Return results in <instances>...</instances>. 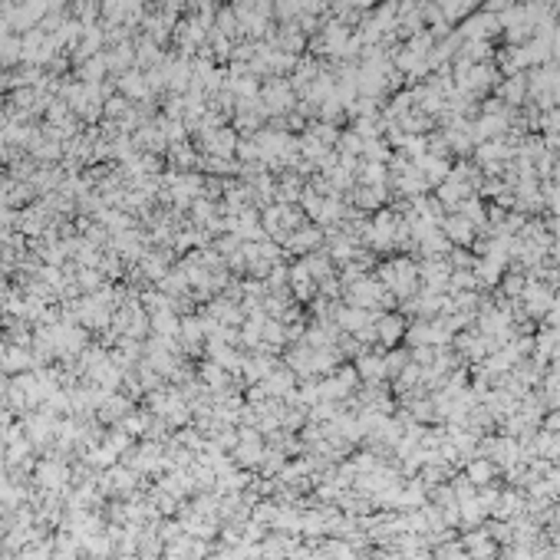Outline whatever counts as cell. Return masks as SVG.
<instances>
[{
    "label": "cell",
    "mask_w": 560,
    "mask_h": 560,
    "mask_svg": "<svg viewBox=\"0 0 560 560\" xmlns=\"http://www.w3.org/2000/svg\"><path fill=\"white\" fill-rule=\"evenodd\" d=\"M472 474H474V478H485V474H488V468H485V465H481V462H478V465H474V468H472Z\"/></svg>",
    "instance_id": "1"
}]
</instances>
